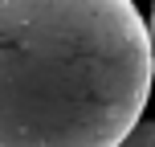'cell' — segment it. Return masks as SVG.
I'll return each instance as SVG.
<instances>
[{
    "instance_id": "cell-2",
    "label": "cell",
    "mask_w": 155,
    "mask_h": 147,
    "mask_svg": "<svg viewBox=\"0 0 155 147\" xmlns=\"http://www.w3.org/2000/svg\"><path fill=\"white\" fill-rule=\"evenodd\" d=\"M118 147H155V123H139Z\"/></svg>"
},
{
    "instance_id": "cell-3",
    "label": "cell",
    "mask_w": 155,
    "mask_h": 147,
    "mask_svg": "<svg viewBox=\"0 0 155 147\" xmlns=\"http://www.w3.org/2000/svg\"><path fill=\"white\" fill-rule=\"evenodd\" d=\"M147 29H151V57H155V8H151V21H147Z\"/></svg>"
},
{
    "instance_id": "cell-1",
    "label": "cell",
    "mask_w": 155,
    "mask_h": 147,
    "mask_svg": "<svg viewBox=\"0 0 155 147\" xmlns=\"http://www.w3.org/2000/svg\"><path fill=\"white\" fill-rule=\"evenodd\" d=\"M151 82L131 0H0V147H118Z\"/></svg>"
}]
</instances>
